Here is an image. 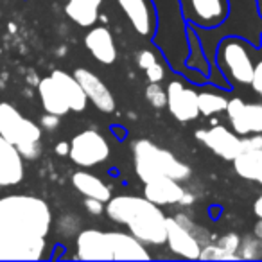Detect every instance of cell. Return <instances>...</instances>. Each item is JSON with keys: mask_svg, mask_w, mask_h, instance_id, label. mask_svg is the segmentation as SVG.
Masks as SVG:
<instances>
[{"mask_svg": "<svg viewBox=\"0 0 262 262\" xmlns=\"http://www.w3.org/2000/svg\"><path fill=\"white\" fill-rule=\"evenodd\" d=\"M52 214L34 196L0 200V260H40L47 248Z\"/></svg>", "mask_w": 262, "mask_h": 262, "instance_id": "obj_1", "label": "cell"}, {"mask_svg": "<svg viewBox=\"0 0 262 262\" xmlns=\"http://www.w3.org/2000/svg\"><path fill=\"white\" fill-rule=\"evenodd\" d=\"M106 214L113 223L127 226L129 233L144 244L160 246L167 241V215L146 196L110 198Z\"/></svg>", "mask_w": 262, "mask_h": 262, "instance_id": "obj_2", "label": "cell"}, {"mask_svg": "<svg viewBox=\"0 0 262 262\" xmlns=\"http://www.w3.org/2000/svg\"><path fill=\"white\" fill-rule=\"evenodd\" d=\"M81 260H147L146 246L133 233L83 230L77 235Z\"/></svg>", "mask_w": 262, "mask_h": 262, "instance_id": "obj_3", "label": "cell"}, {"mask_svg": "<svg viewBox=\"0 0 262 262\" xmlns=\"http://www.w3.org/2000/svg\"><path fill=\"white\" fill-rule=\"evenodd\" d=\"M133 158H135V171L144 183L158 176H171L178 182L190 178L189 165L178 160L171 151L158 147L147 139H140L133 144Z\"/></svg>", "mask_w": 262, "mask_h": 262, "instance_id": "obj_4", "label": "cell"}, {"mask_svg": "<svg viewBox=\"0 0 262 262\" xmlns=\"http://www.w3.org/2000/svg\"><path fill=\"white\" fill-rule=\"evenodd\" d=\"M217 59L221 70L232 83L237 84H251L253 79L255 63L251 59L250 49L243 40L228 38L219 45Z\"/></svg>", "mask_w": 262, "mask_h": 262, "instance_id": "obj_5", "label": "cell"}, {"mask_svg": "<svg viewBox=\"0 0 262 262\" xmlns=\"http://www.w3.org/2000/svg\"><path fill=\"white\" fill-rule=\"evenodd\" d=\"M0 135L18 147L22 144L40 142L41 127L26 119L13 104L0 102Z\"/></svg>", "mask_w": 262, "mask_h": 262, "instance_id": "obj_6", "label": "cell"}, {"mask_svg": "<svg viewBox=\"0 0 262 262\" xmlns=\"http://www.w3.org/2000/svg\"><path fill=\"white\" fill-rule=\"evenodd\" d=\"M69 157L79 167H94V165L108 160L110 144L95 129H84L72 139Z\"/></svg>", "mask_w": 262, "mask_h": 262, "instance_id": "obj_7", "label": "cell"}, {"mask_svg": "<svg viewBox=\"0 0 262 262\" xmlns=\"http://www.w3.org/2000/svg\"><path fill=\"white\" fill-rule=\"evenodd\" d=\"M196 139L200 142H203L212 153H215L217 157L225 158V160L232 162L235 157H239L244 151L243 137L237 135L233 129L221 126H212L208 129H198Z\"/></svg>", "mask_w": 262, "mask_h": 262, "instance_id": "obj_8", "label": "cell"}, {"mask_svg": "<svg viewBox=\"0 0 262 262\" xmlns=\"http://www.w3.org/2000/svg\"><path fill=\"white\" fill-rule=\"evenodd\" d=\"M228 0H183V16L194 26L214 29L226 20Z\"/></svg>", "mask_w": 262, "mask_h": 262, "instance_id": "obj_9", "label": "cell"}, {"mask_svg": "<svg viewBox=\"0 0 262 262\" xmlns=\"http://www.w3.org/2000/svg\"><path fill=\"white\" fill-rule=\"evenodd\" d=\"M228 120L237 135L246 137L262 133V102H244L243 99H228L226 104Z\"/></svg>", "mask_w": 262, "mask_h": 262, "instance_id": "obj_10", "label": "cell"}, {"mask_svg": "<svg viewBox=\"0 0 262 262\" xmlns=\"http://www.w3.org/2000/svg\"><path fill=\"white\" fill-rule=\"evenodd\" d=\"M167 108L171 115L180 122L196 120L200 113L198 92L187 88L182 81H171L167 84Z\"/></svg>", "mask_w": 262, "mask_h": 262, "instance_id": "obj_11", "label": "cell"}, {"mask_svg": "<svg viewBox=\"0 0 262 262\" xmlns=\"http://www.w3.org/2000/svg\"><path fill=\"white\" fill-rule=\"evenodd\" d=\"M126 18L129 20L131 27L140 36L151 38L157 33L158 16L153 6V0H117Z\"/></svg>", "mask_w": 262, "mask_h": 262, "instance_id": "obj_12", "label": "cell"}, {"mask_svg": "<svg viewBox=\"0 0 262 262\" xmlns=\"http://www.w3.org/2000/svg\"><path fill=\"white\" fill-rule=\"evenodd\" d=\"M172 253L183 258H200L201 243L189 228L182 225L176 217H167V241Z\"/></svg>", "mask_w": 262, "mask_h": 262, "instance_id": "obj_13", "label": "cell"}, {"mask_svg": "<svg viewBox=\"0 0 262 262\" xmlns=\"http://www.w3.org/2000/svg\"><path fill=\"white\" fill-rule=\"evenodd\" d=\"M74 77L81 83L84 94L94 102L95 108L101 110L102 113H112L115 110V99H113L112 92L94 72H90L88 69H77L74 72Z\"/></svg>", "mask_w": 262, "mask_h": 262, "instance_id": "obj_14", "label": "cell"}, {"mask_svg": "<svg viewBox=\"0 0 262 262\" xmlns=\"http://www.w3.org/2000/svg\"><path fill=\"white\" fill-rule=\"evenodd\" d=\"M24 157L16 146L0 135V183L4 187L16 185L24 180Z\"/></svg>", "mask_w": 262, "mask_h": 262, "instance_id": "obj_15", "label": "cell"}, {"mask_svg": "<svg viewBox=\"0 0 262 262\" xmlns=\"http://www.w3.org/2000/svg\"><path fill=\"white\" fill-rule=\"evenodd\" d=\"M183 194H185V189L180 185L178 180L171 178V176H158V178L144 183V196L158 207L180 203Z\"/></svg>", "mask_w": 262, "mask_h": 262, "instance_id": "obj_16", "label": "cell"}, {"mask_svg": "<svg viewBox=\"0 0 262 262\" xmlns=\"http://www.w3.org/2000/svg\"><path fill=\"white\" fill-rule=\"evenodd\" d=\"M84 47L102 65H112L117 59V47L113 36L106 27H94L84 36Z\"/></svg>", "mask_w": 262, "mask_h": 262, "instance_id": "obj_17", "label": "cell"}, {"mask_svg": "<svg viewBox=\"0 0 262 262\" xmlns=\"http://www.w3.org/2000/svg\"><path fill=\"white\" fill-rule=\"evenodd\" d=\"M51 77L56 81V84L59 86L61 94L65 95L70 110H74V112H83V110L86 108L88 97H86V94H84L81 83L76 77L67 74L65 70H54V72L51 74Z\"/></svg>", "mask_w": 262, "mask_h": 262, "instance_id": "obj_18", "label": "cell"}, {"mask_svg": "<svg viewBox=\"0 0 262 262\" xmlns=\"http://www.w3.org/2000/svg\"><path fill=\"white\" fill-rule=\"evenodd\" d=\"M38 94H40L41 106H43L45 112L54 113V115H59V117L70 112V106H69V102H67L65 95L61 94L59 86L56 84V81L52 79L51 76L40 81V84H38Z\"/></svg>", "mask_w": 262, "mask_h": 262, "instance_id": "obj_19", "label": "cell"}, {"mask_svg": "<svg viewBox=\"0 0 262 262\" xmlns=\"http://www.w3.org/2000/svg\"><path fill=\"white\" fill-rule=\"evenodd\" d=\"M72 185L79 194H83L84 198H95L101 200L104 203H108V200L112 198L110 187L106 185L102 180H99L97 176L90 174L86 171H77L72 174Z\"/></svg>", "mask_w": 262, "mask_h": 262, "instance_id": "obj_20", "label": "cell"}, {"mask_svg": "<svg viewBox=\"0 0 262 262\" xmlns=\"http://www.w3.org/2000/svg\"><path fill=\"white\" fill-rule=\"evenodd\" d=\"M102 0H69L65 13L74 24L81 27H92L99 18V8Z\"/></svg>", "mask_w": 262, "mask_h": 262, "instance_id": "obj_21", "label": "cell"}, {"mask_svg": "<svg viewBox=\"0 0 262 262\" xmlns=\"http://www.w3.org/2000/svg\"><path fill=\"white\" fill-rule=\"evenodd\" d=\"M232 162L233 169L241 178L262 185V149H246Z\"/></svg>", "mask_w": 262, "mask_h": 262, "instance_id": "obj_22", "label": "cell"}, {"mask_svg": "<svg viewBox=\"0 0 262 262\" xmlns=\"http://www.w3.org/2000/svg\"><path fill=\"white\" fill-rule=\"evenodd\" d=\"M198 104H200V113L205 117L215 115V113L226 112V104L228 99L225 95L217 94V92H200L198 94Z\"/></svg>", "mask_w": 262, "mask_h": 262, "instance_id": "obj_23", "label": "cell"}, {"mask_svg": "<svg viewBox=\"0 0 262 262\" xmlns=\"http://www.w3.org/2000/svg\"><path fill=\"white\" fill-rule=\"evenodd\" d=\"M215 244H217L223 253H225V260H237V258H241L239 253H237L241 246V237L237 235V233H226V235H223Z\"/></svg>", "mask_w": 262, "mask_h": 262, "instance_id": "obj_24", "label": "cell"}, {"mask_svg": "<svg viewBox=\"0 0 262 262\" xmlns=\"http://www.w3.org/2000/svg\"><path fill=\"white\" fill-rule=\"evenodd\" d=\"M239 257L241 258H260L262 257V239L255 237H246V239H241L239 246Z\"/></svg>", "mask_w": 262, "mask_h": 262, "instance_id": "obj_25", "label": "cell"}, {"mask_svg": "<svg viewBox=\"0 0 262 262\" xmlns=\"http://www.w3.org/2000/svg\"><path fill=\"white\" fill-rule=\"evenodd\" d=\"M146 99L155 108H165L167 106V90L160 86V83H149L146 88Z\"/></svg>", "mask_w": 262, "mask_h": 262, "instance_id": "obj_26", "label": "cell"}, {"mask_svg": "<svg viewBox=\"0 0 262 262\" xmlns=\"http://www.w3.org/2000/svg\"><path fill=\"white\" fill-rule=\"evenodd\" d=\"M16 149H18L20 155H22L24 158H27V160H34V158H38V157H40V153H41L40 142L22 144V146H18Z\"/></svg>", "mask_w": 262, "mask_h": 262, "instance_id": "obj_27", "label": "cell"}, {"mask_svg": "<svg viewBox=\"0 0 262 262\" xmlns=\"http://www.w3.org/2000/svg\"><path fill=\"white\" fill-rule=\"evenodd\" d=\"M146 77L149 83H162L165 77V69L162 63H155V65H151L149 69H146Z\"/></svg>", "mask_w": 262, "mask_h": 262, "instance_id": "obj_28", "label": "cell"}, {"mask_svg": "<svg viewBox=\"0 0 262 262\" xmlns=\"http://www.w3.org/2000/svg\"><path fill=\"white\" fill-rule=\"evenodd\" d=\"M157 61H158L157 54H155L153 51H147V49H146V51H140L139 56H137V65H139L142 70L149 69V67L155 65Z\"/></svg>", "mask_w": 262, "mask_h": 262, "instance_id": "obj_29", "label": "cell"}, {"mask_svg": "<svg viewBox=\"0 0 262 262\" xmlns=\"http://www.w3.org/2000/svg\"><path fill=\"white\" fill-rule=\"evenodd\" d=\"M84 208H86V210L90 212V214H94V215H99V214H102V212L106 210L104 201L95 200V198H84Z\"/></svg>", "mask_w": 262, "mask_h": 262, "instance_id": "obj_30", "label": "cell"}, {"mask_svg": "<svg viewBox=\"0 0 262 262\" xmlns=\"http://www.w3.org/2000/svg\"><path fill=\"white\" fill-rule=\"evenodd\" d=\"M244 151L246 149H262V133H251L243 137Z\"/></svg>", "mask_w": 262, "mask_h": 262, "instance_id": "obj_31", "label": "cell"}, {"mask_svg": "<svg viewBox=\"0 0 262 262\" xmlns=\"http://www.w3.org/2000/svg\"><path fill=\"white\" fill-rule=\"evenodd\" d=\"M251 86L262 97V59L255 65L253 69V79H251Z\"/></svg>", "mask_w": 262, "mask_h": 262, "instance_id": "obj_32", "label": "cell"}, {"mask_svg": "<svg viewBox=\"0 0 262 262\" xmlns=\"http://www.w3.org/2000/svg\"><path fill=\"white\" fill-rule=\"evenodd\" d=\"M41 126L49 131H54L56 127L59 126V115H54V113L45 112V115L41 117Z\"/></svg>", "mask_w": 262, "mask_h": 262, "instance_id": "obj_33", "label": "cell"}, {"mask_svg": "<svg viewBox=\"0 0 262 262\" xmlns=\"http://www.w3.org/2000/svg\"><path fill=\"white\" fill-rule=\"evenodd\" d=\"M54 151L58 155H61V157H65V155L70 153V142H58L54 147Z\"/></svg>", "mask_w": 262, "mask_h": 262, "instance_id": "obj_34", "label": "cell"}, {"mask_svg": "<svg viewBox=\"0 0 262 262\" xmlns=\"http://www.w3.org/2000/svg\"><path fill=\"white\" fill-rule=\"evenodd\" d=\"M253 212H255V215H257L258 219H262V194L257 198V200H255V203H253Z\"/></svg>", "mask_w": 262, "mask_h": 262, "instance_id": "obj_35", "label": "cell"}, {"mask_svg": "<svg viewBox=\"0 0 262 262\" xmlns=\"http://www.w3.org/2000/svg\"><path fill=\"white\" fill-rule=\"evenodd\" d=\"M253 233H255V237L262 239V219H258L257 221V225H255V228H253Z\"/></svg>", "mask_w": 262, "mask_h": 262, "instance_id": "obj_36", "label": "cell"}, {"mask_svg": "<svg viewBox=\"0 0 262 262\" xmlns=\"http://www.w3.org/2000/svg\"><path fill=\"white\" fill-rule=\"evenodd\" d=\"M192 201H194V196H192V194H183V198H182V201H180V203H182V205H190V203H192Z\"/></svg>", "mask_w": 262, "mask_h": 262, "instance_id": "obj_37", "label": "cell"}, {"mask_svg": "<svg viewBox=\"0 0 262 262\" xmlns=\"http://www.w3.org/2000/svg\"><path fill=\"white\" fill-rule=\"evenodd\" d=\"M2 187H4V185H2V183H0V189H2Z\"/></svg>", "mask_w": 262, "mask_h": 262, "instance_id": "obj_38", "label": "cell"}]
</instances>
